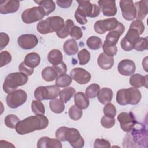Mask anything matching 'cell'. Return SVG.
<instances>
[{
    "label": "cell",
    "mask_w": 148,
    "mask_h": 148,
    "mask_svg": "<svg viewBox=\"0 0 148 148\" xmlns=\"http://www.w3.org/2000/svg\"><path fill=\"white\" fill-rule=\"evenodd\" d=\"M49 125V120L44 114H38L26 117L20 121L16 127L19 135H25L36 130L45 129Z\"/></svg>",
    "instance_id": "6da1fadb"
},
{
    "label": "cell",
    "mask_w": 148,
    "mask_h": 148,
    "mask_svg": "<svg viewBox=\"0 0 148 148\" xmlns=\"http://www.w3.org/2000/svg\"><path fill=\"white\" fill-rule=\"evenodd\" d=\"M56 136L60 141H68L73 148H82L84 145V140L76 128L61 127L57 130Z\"/></svg>",
    "instance_id": "7a4b0ae2"
},
{
    "label": "cell",
    "mask_w": 148,
    "mask_h": 148,
    "mask_svg": "<svg viewBox=\"0 0 148 148\" xmlns=\"http://www.w3.org/2000/svg\"><path fill=\"white\" fill-rule=\"evenodd\" d=\"M78 7L75 13V17L79 24H84L87 22V17L95 18L99 16L100 9L99 6L94 3L92 4L88 1L77 0Z\"/></svg>",
    "instance_id": "3957f363"
},
{
    "label": "cell",
    "mask_w": 148,
    "mask_h": 148,
    "mask_svg": "<svg viewBox=\"0 0 148 148\" xmlns=\"http://www.w3.org/2000/svg\"><path fill=\"white\" fill-rule=\"evenodd\" d=\"M64 20L60 16H51L40 20L36 25L37 31L41 34H47L60 31L64 25Z\"/></svg>",
    "instance_id": "277c9868"
},
{
    "label": "cell",
    "mask_w": 148,
    "mask_h": 148,
    "mask_svg": "<svg viewBox=\"0 0 148 148\" xmlns=\"http://www.w3.org/2000/svg\"><path fill=\"white\" fill-rule=\"evenodd\" d=\"M141 98L140 91L135 87L120 89L116 94V101L120 105H136L140 102Z\"/></svg>",
    "instance_id": "5b68a950"
},
{
    "label": "cell",
    "mask_w": 148,
    "mask_h": 148,
    "mask_svg": "<svg viewBox=\"0 0 148 148\" xmlns=\"http://www.w3.org/2000/svg\"><path fill=\"white\" fill-rule=\"evenodd\" d=\"M28 76L21 72H14L9 74L3 84V90L7 94L16 91L18 87L23 86L28 82Z\"/></svg>",
    "instance_id": "8992f818"
},
{
    "label": "cell",
    "mask_w": 148,
    "mask_h": 148,
    "mask_svg": "<svg viewBox=\"0 0 148 148\" xmlns=\"http://www.w3.org/2000/svg\"><path fill=\"white\" fill-rule=\"evenodd\" d=\"M60 89L56 85L39 86L34 91V97L36 100H48L56 98L60 94Z\"/></svg>",
    "instance_id": "52a82bcc"
},
{
    "label": "cell",
    "mask_w": 148,
    "mask_h": 148,
    "mask_svg": "<svg viewBox=\"0 0 148 148\" xmlns=\"http://www.w3.org/2000/svg\"><path fill=\"white\" fill-rule=\"evenodd\" d=\"M27 99V92L23 90L18 89L8 94L6 98V102L9 108L16 109L23 105Z\"/></svg>",
    "instance_id": "ba28073f"
},
{
    "label": "cell",
    "mask_w": 148,
    "mask_h": 148,
    "mask_svg": "<svg viewBox=\"0 0 148 148\" xmlns=\"http://www.w3.org/2000/svg\"><path fill=\"white\" fill-rule=\"evenodd\" d=\"M45 16L40 6H34L25 9L21 14V19L25 24H31L39 21Z\"/></svg>",
    "instance_id": "9c48e42d"
},
{
    "label": "cell",
    "mask_w": 148,
    "mask_h": 148,
    "mask_svg": "<svg viewBox=\"0 0 148 148\" xmlns=\"http://www.w3.org/2000/svg\"><path fill=\"white\" fill-rule=\"evenodd\" d=\"M119 22L114 18H109L105 20L97 21L94 25L95 31L99 34H105L106 31L114 29L119 25Z\"/></svg>",
    "instance_id": "30bf717a"
},
{
    "label": "cell",
    "mask_w": 148,
    "mask_h": 148,
    "mask_svg": "<svg viewBox=\"0 0 148 148\" xmlns=\"http://www.w3.org/2000/svg\"><path fill=\"white\" fill-rule=\"evenodd\" d=\"M139 36L140 35L136 30L130 28L126 35L121 39L120 42L121 48L127 51H131L132 49H134L135 43L139 39Z\"/></svg>",
    "instance_id": "8fae6325"
},
{
    "label": "cell",
    "mask_w": 148,
    "mask_h": 148,
    "mask_svg": "<svg viewBox=\"0 0 148 148\" xmlns=\"http://www.w3.org/2000/svg\"><path fill=\"white\" fill-rule=\"evenodd\" d=\"M121 128L125 132H130L136 124V119L131 112H121L117 116Z\"/></svg>",
    "instance_id": "7c38bea8"
},
{
    "label": "cell",
    "mask_w": 148,
    "mask_h": 148,
    "mask_svg": "<svg viewBox=\"0 0 148 148\" xmlns=\"http://www.w3.org/2000/svg\"><path fill=\"white\" fill-rule=\"evenodd\" d=\"M119 4L124 19L130 21L136 18V11L132 0H121L119 2Z\"/></svg>",
    "instance_id": "4fadbf2b"
},
{
    "label": "cell",
    "mask_w": 148,
    "mask_h": 148,
    "mask_svg": "<svg viewBox=\"0 0 148 148\" xmlns=\"http://www.w3.org/2000/svg\"><path fill=\"white\" fill-rule=\"evenodd\" d=\"M17 43L21 48L24 50H29L34 48L38 45V39L34 34H23L18 38Z\"/></svg>",
    "instance_id": "5bb4252c"
},
{
    "label": "cell",
    "mask_w": 148,
    "mask_h": 148,
    "mask_svg": "<svg viewBox=\"0 0 148 148\" xmlns=\"http://www.w3.org/2000/svg\"><path fill=\"white\" fill-rule=\"evenodd\" d=\"M70 74L72 79L80 84L88 83L91 78V74L82 68H73Z\"/></svg>",
    "instance_id": "9a60e30c"
},
{
    "label": "cell",
    "mask_w": 148,
    "mask_h": 148,
    "mask_svg": "<svg viewBox=\"0 0 148 148\" xmlns=\"http://www.w3.org/2000/svg\"><path fill=\"white\" fill-rule=\"evenodd\" d=\"M100 10L105 16H114L117 13V7L115 1L100 0L98 2Z\"/></svg>",
    "instance_id": "2e32d148"
},
{
    "label": "cell",
    "mask_w": 148,
    "mask_h": 148,
    "mask_svg": "<svg viewBox=\"0 0 148 148\" xmlns=\"http://www.w3.org/2000/svg\"><path fill=\"white\" fill-rule=\"evenodd\" d=\"M117 70L120 74L123 76H129L134 74L136 71L135 64L132 60L124 59L119 62Z\"/></svg>",
    "instance_id": "e0dca14e"
},
{
    "label": "cell",
    "mask_w": 148,
    "mask_h": 148,
    "mask_svg": "<svg viewBox=\"0 0 148 148\" xmlns=\"http://www.w3.org/2000/svg\"><path fill=\"white\" fill-rule=\"evenodd\" d=\"M20 8V2L17 0L1 1L0 2V13L7 14L16 12Z\"/></svg>",
    "instance_id": "ac0fdd59"
},
{
    "label": "cell",
    "mask_w": 148,
    "mask_h": 148,
    "mask_svg": "<svg viewBox=\"0 0 148 148\" xmlns=\"http://www.w3.org/2000/svg\"><path fill=\"white\" fill-rule=\"evenodd\" d=\"M124 30L125 27L124 25L121 23L119 22L118 26L114 29L109 31V32L107 34L105 38V41L112 45H116L120 36L123 34Z\"/></svg>",
    "instance_id": "d6986e66"
},
{
    "label": "cell",
    "mask_w": 148,
    "mask_h": 148,
    "mask_svg": "<svg viewBox=\"0 0 148 148\" xmlns=\"http://www.w3.org/2000/svg\"><path fill=\"white\" fill-rule=\"evenodd\" d=\"M62 144L58 139L50 138L47 136L40 138L37 142L38 148H61Z\"/></svg>",
    "instance_id": "ffe728a7"
},
{
    "label": "cell",
    "mask_w": 148,
    "mask_h": 148,
    "mask_svg": "<svg viewBox=\"0 0 148 148\" xmlns=\"http://www.w3.org/2000/svg\"><path fill=\"white\" fill-rule=\"evenodd\" d=\"M136 11V18L142 21L147 14L148 12V1L147 0H142L134 3Z\"/></svg>",
    "instance_id": "44dd1931"
},
{
    "label": "cell",
    "mask_w": 148,
    "mask_h": 148,
    "mask_svg": "<svg viewBox=\"0 0 148 148\" xmlns=\"http://www.w3.org/2000/svg\"><path fill=\"white\" fill-rule=\"evenodd\" d=\"M97 62L99 66L104 70H108L112 68L114 65V58L102 53L98 57Z\"/></svg>",
    "instance_id": "7402d4cb"
},
{
    "label": "cell",
    "mask_w": 148,
    "mask_h": 148,
    "mask_svg": "<svg viewBox=\"0 0 148 148\" xmlns=\"http://www.w3.org/2000/svg\"><path fill=\"white\" fill-rule=\"evenodd\" d=\"M113 96L112 90L109 88L103 87L99 90L97 95L99 102L103 104L106 105L111 102Z\"/></svg>",
    "instance_id": "603a6c76"
},
{
    "label": "cell",
    "mask_w": 148,
    "mask_h": 148,
    "mask_svg": "<svg viewBox=\"0 0 148 148\" xmlns=\"http://www.w3.org/2000/svg\"><path fill=\"white\" fill-rule=\"evenodd\" d=\"M74 102L75 105L81 109H87L90 105L88 98L83 92H78L74 95Z\"/></svg>",
    "instance_id": "cb8c5ba5"
},
{
    "label": "cell",
    "mask_w": 148,
    "mask_h": 148,
    "mask_svg": "<svg viewBox=\"0 0 148 148\" xmlns=\"http://www.w3.org/2000/svg\"><path fill=\"white\" fill-rule=\"evenodd\" d=\"M147 76H143L139 73L132 75L130 79V84L135 88H140L143 86L147 87Z\"/></svg>",
    "instance_id": "d4e9b609"
},
{
    "label": "cell",
    "mask_w": 148,
    "mask_h": 148,
    "mask_svg": "<svg viewBox=\"0 0 148 148\" xmlns=\"http://www.w3.org/2000/svg\"><path fill=\"white\" fill-rule=\"evenodd\" d=\"M24 62L28 67L34 68L39 65L40 62V57L39 54L35 52L29 53L25 56Z\"/></svg>",
    "instance_id": "484cf974"
},
{
    "label": "cell",
    "mask_w": 148,
    "mask_h": 148,
    "mask_svg": "<svg viewBox=\"0 0 148 148\" xmlns=\"http://www.w3.org/2000/svg\"><path fill=\"white\" fill-rule=\"evenodd\" d=\"M34 2L42 8L45 16H48L56 9V3L52 0L35 1Z\"/></svg>",
    "instance_id": "4316f807"
},
{
    "label": "cell",
    "mask_w": 148,
    "mask_h": 148,
    "mask_svg": "<svg viewBox=\"0 0 148 148\" xmlns=\"http://www.w3.org/2000/svg\"><path fill=\"white\" fill-rule=\"evenodd\" d=\"M63 49L65 54L68 56L76 54L79 50L77 42L74 39H68L65 42L63 45Z\"/></svg>",
    "instance_id": "83f0119b"
},
{
    "label": "cell",
    "mask_w": 148,
    "mask_h": 148,
    "mask_svg": "<svg viewBox=\"0 0 148 148\" xmlns=\"http://www.w3.org/2000/svg\"><path fill=\"white\" fill-rule=\"evenodd\" d=\"M47 60L53 65H58L63 62V55L59 50L53 49L48 53Z\"/></svg>",
    "instance_id": "f1b7e54d"
},
{
    "label": "cell",
    "mask_w": 148,
    "mask_h": 148,
    "mask_svg": "<svg viewBox=\"0 0 148 148\" xmlns=\"http://www.w3.org/2000/svg\"><path fill=\"white\" fill-rule=\"evenodd\" d=\"M58 76V74L53 66H47L42 71V77L46 82H52Z\"/></svg>",
    "instance_id": "f546056e"
},
{
    "label": "cell",
    "mask_w": 148,
    "mask_h": 148,
    "mask_svg": "<svg viewBox=\"0 0 148 148\" xmlns=\"http://www.w3.org/2000/svg\"><path fill=\"white\" fill-rule=\"evenodd\" d=\"M49 107L50 110L55 113H61L65 109L64 103L60 98H54L51 99L49 102Z\"/></svg>",
    "instance_id": "4dcf8cb0"
},
{
    "label": "cell",
    "mask_w": 148,
    "mask_h": 148,
    "mask_svg": "<svg viewBox=\"0 0 148 148\" xmlns=\"http://www.w3.org/2000/svg\"><path fill=\"white\" fill-rule=\"evenodd\" d=\"M75 26L73 21L71 19H68L65 21L63 27L58 32H56L57 35L61 39L66 38L70 34L72 28Z\"/></svg>",
    "instance_id": "1f68e13d"
},
{
    "label": "cell",
    "mask_w": 148,
    "mask_h": 148,
    "mask_svg": "<svg viewBox=\"0 0 148 148\" xmlns=\"http://www.w3.org/2000/svg\"><path fill=\"white\" fill-rule=\"evenodd\" d=\"M76 94V90L72 87H65L60 91L59 96L60 99L64 102H68L71 98Z\"/></svg>",
    "instance_id": "d6a6232c"
},
{
    "label": "cell",
    "mask_w": 148,
    "mask_h": 148,
    "mask_svg": "<svg viewBox=\"0 0 148 148\" xmlns=\"http://www.w3.org/2000/svg\"><path fill=\"white\" fill-rule=\"evenodd\" d=\"M86 45L91 50H98L102 46V41L101 39L98 36H91L87 39Z\"/></svg>",
    "instance_id": "836d02e7"
},
{
    "label": "cell",
    "mask_w": 148,
    "mask_h": 148,
    "mask_svg": "<svg viewBox=\"0 0 148 148\" xmlns=\"http://www.w3.org/2000/svg\"><path fill=\"white\" fill-rule=\"evenodd\" d=\"M72 79L71 76L64 73L59 75L56 80V85L59 87H66L72 83Z\"/></svg>",
    "instance_id": "e575fe53"
},
{
    "label": "cell",
    "mask_w": 148,
    "mask_h": 148,
    "mask_svg": "<svg viewBox=\"0 0 148 148\" xmlns=\"http://www.w3.org/2000/svg\"><path fill=\"white\" fill-rule=\"evenodd\" d=\"M31 109L35 115L44 114L45 113V106L39 100L32 101L31 103Z\"/></svg>",
    "instance_id": "d590c367"
},
{
    "label": "cell",
    "mask_w": 148,
    "mask_h": 148,
    "mask_svg": "<svg viewBox=\"0 0 148 148\" xmlns=\"http://www.w3.org/2000/svg\"><path fill=\"white\" fill-rule=\"evenodd\" d=\"M77 58L79 59V64L81 65H84L90 61L91 54L86 49H83L79 51L77 54Z\"/></svg>",
    "instance_id": "8d00e7d4"
},
{
    "label": "cell",
    "mask_w": 148,
    "mask_h": 148,
    "mask_svg": "<svg viewBox=\"0 0 148 148\" xmlns=\"http://www.w3.org/2000/svg\"><path fill=\"white\" fill-rule=\"evenodd\" d=\"M68 114L69 117L75 121L79 120L82 115L83 112L81 109L76 106V105H72L68 110Z\"/></svg>",
    "instance_id": "74e56055"
},
{
    "label": "cell",
    "mask_w": 148,
    "mask_h": 148,
    "mask_svg": "<svg viewBox=\"0 0 148 148\" xmlns=\"http://www.w3.org/2000/svg\"><path fill=\"white\" fill-rule=\"evenodd\" d=\"M102 49L103 53L110 57H113L116 55L117 52V47L116 45H113L106 42L105 40L102 45Z\"/></svg>",
    "instance_id": "f35d334b"
},
{
    "label": "cell",
    "mask_w": 148,
    "mask_h": 148,
    "mask_svg": "<svg viewBox=\"0 0 148 148\" xmlns=\"http://www.w3.org/2000/svg\"><path fill=\"white\" fill-rule=\"evenodd\" d=\"M20 121L19 118L14 114H8L5 118V124L9 128H16L18 123Z\"/></svg>",
    "instance_id": "ab89813d"
},
{
    "label": "cell",
    "mask_w": 148,
    "mask_h": 148,
    "mask_svg": "<svg viewBox=\"0 0 148 148\" xmlns=\"http://www.w3.org/2000/svg\"><path fill=\"white\" fill-rule=\"evenodd\" d=\"M100 90V86L96 83H93L88 86L86 90V95L88 98H95Z\"/></svg>",
    "instance_id": "60d3db41"
},
{
    "label": "cell",
    "mask_w": 148,
    "mask_h": 148,
    "mask_svg": "<svg viewBox=\"0 0 148 148\" xmlns=\"http://www.w3.org/2000/svg\"><path fill=\"white\" fill-rule=\"evenodd\" d=\"M148 40L147 37L139 38L134 46V49L138 51H142L147 49Z\"/></svg>",
    "instance_id": "b9f144b4"
},
{
    "label": "cell",
    "mask_w": 148,
    "mask_h": 148,
    "mask_svg": "<svg viewBox=\"0 0 148 148\" xmlns=\"http://www.w3.org/2000/svg\"><path fill=\"white\" fill-rule=\"evenodd\" d=\"M103 113L106 116L114 117L117 113L116 108L113 104L110 103H107L103 108Z\"/></svg>",
    "instance_id": "7bdbcfd3"
},
{
    "label": "cell",
    "mask_w": 148,
    "mask_h": 148,
    "mask_svg": "<svg viewBox=\"0 0 148 148\" xmlns=\"http://www.w3.org/2000/svg\"><path fill=\"white\" fill-rule=\"evenodd\" d=\"M12 56L7 51H2L0 53V66L2 67L11 62Z\"/></svg>",
    "instance_id": "ee69618b"
},
{
    "label": "cell",
    "mask_w": 148,
    "mask_h": 148,
    "mask_svg": "<svg viewBox=\"0 0 148 148\" xmlns=\"http://www.w3.org/2000/svg\"><path fill=\"white\" fill-rule=\"evenodd\" d=\"M101 124L105 128H111L115 124V119L114 117L104 116L101 119Z\"/></svg>",
    "instance_id": "f6af8a7d"
},
{
    "label": "cell",
    "mask_w": 148,
    "mask_h": 148,
    "mask_svg": "<svg viewBox=\"0 0 148 148\" xmlns=\"http://www.w3.org/2000/svg\"><path fill=\"white\" fill-rule=\"evenodd\" d=\"M130 28L136 30L139 32V35L142 34L145 30V26L143 22L139 20H135L133 21L131 23Z\"/></svg>",
    "instance_id": "bcb514c9"
},
{
    "label": "cell",
    "mask_w": 148,
    "mask_h": 148,
    "mask_svg": "<svg viewBox=\"0 0 148 148\" xmlns=\"http://www.w3.org/2000/svg\"><path fill=\"white\" fill-rule=\"evenodd\" d=\"M69 35L74 40H79L83 36V32L81 28L77 26H73L71 31Z\"/></svg>",
    "instance_id": "7dc6e473"
},
{
    "label": "cell",
    "mask_w": 148,
    "mask_h": 148,
    "mask_svg": "<svg viewBox=\"0 0 148 148\" xmlns=\"http://www.w3.org/2000/svg\"><path fill=\"white\" fill-rule=\"evenodd\" d=\"M94 148L99 147H110L111 145L110 142L108 140H106L104 139H96L94 141Z\"/></svg>",
    "instance_id": "c3c4849f"
},
{
    "label": "cell",
    "mask_w": 148,
    "mask_h": 148,
    "mask_svg": "<svg viewBox=\"0 0 148 148\" xmlns=\"http://www.w3.org/2000/svg\"><path fill=\"white\" fill-rule=\"evenodd\" d=\"M18 69L20 72L24 73L27 76H31L34 73V68H31L27 66L24 61L21 62L19 65Z\"/></svg>",
    "instance_id": "681fc988"
},
{
    "label": "cell",
    "mask_w": 148,
    "mask_h": 148,
    "mask_svg": "<svg viewBox=\"0 0 148 148\" xmlns=\"http://www.w3.org/2000/svg\"><path fill=\"white\" fill-rule=\"evenodd\" d=\"M52 66L57 71L58 75L66 73L67 72V66L64 62H62L61 63H60L58 65H53Z\"/></svg>",
    "instance_id": "f907efd6"
},
{
    "label": "cell",
    "mask_w": 148,
    "mask_h": 148,
    "mask_svg": "<svg viewBox=\"0 0 148 148\" xmlns=\"http://www.w3.org/2000/svg\"><path fill=\"white\" fill-rule=\"evenodd\" d=\"M0 38H1L0 49H1V50H2L9 43V37L8 34H6L4 32H1L0 33Z\"/></svg>",
    "instance_id": "816d5d0a"
},
{
    "label": "cell",
    "mask_w": 148,
    "mask_h": 148,
    "mask_svg": "<svg viewBox=\"0 0 148 148\" xmlns=\"http://www.w3.org/2000/svg\"><path fill=\"white\" fill-rule=\"evenodd\" d=\"M57 4L58 6L62 8H68L70 7L72 5V1L68 0V1H57Z\"/></svg>",
    "instance_id": "f5cc1de1"
},
{
    "label": "cell",
    "mask_w": 148,
    "mask_h": 148,
    "mask_svg": "<svg viewBox=\"0 0 148 148\" xmlns=\"http://www.w3.org/2000/svg\"><path fill=\"white\" fill-rule=\"evenodd\" d=\"M15 146L11 143L10 142H7L6 140H1L0 141V147H14Z\"/></svg>",
    "instance_id": "db71d44e"
}]
</instances>
